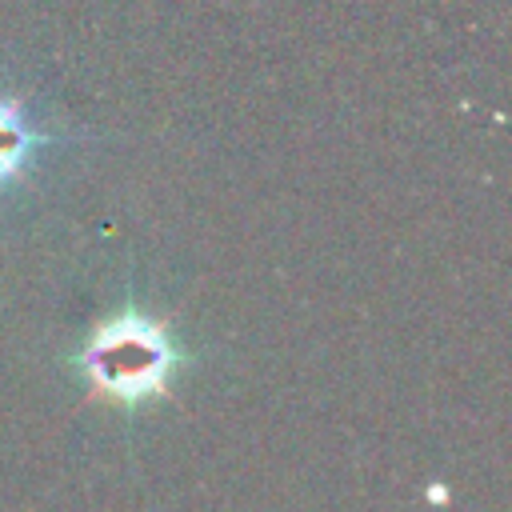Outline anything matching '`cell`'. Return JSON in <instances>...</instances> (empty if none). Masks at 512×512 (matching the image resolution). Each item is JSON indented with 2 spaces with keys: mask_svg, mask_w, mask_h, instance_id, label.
Masks as SVG:
<instances>
[{
  "mask_svg": "<svg viewBox=\"0 0 512 512\" xmlns=\"http://www.w3.org/2000/svg\"><path fill=\"white\" fill-rule=\"evenodd\" d=\"M68 364L96 400L136 412L172 392L176 376L192 364V352L164 320L144 312L136 300H124L112 316L88 328Z\"/></svg>",
  "mask_w": 512,
  "mask_h": 512,
  "instance_id": "6da1fadb",
  "label": "cell"
},
{
  "mask_svg": "<svg viewBox=\"0 0 512 512\" xmlns=\"http://www.w3.org/2000/svg\"><path fill=\"white\" fill-rule=\"evenodd\" d=\"M56 144H64V136L44 132L24 96H4L0 92V192L20 184L32 168V160L44 148H56Z\"/></svg>",
  "mask_w": 512,
  "mask_h": 512,
  "instance_id": "7a4b0ae2",
  "label": "cell"
}]
</instances>
